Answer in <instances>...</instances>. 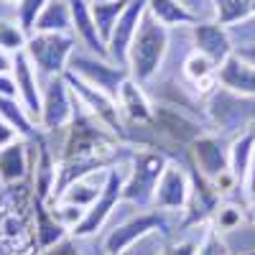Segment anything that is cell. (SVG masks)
<instances>
[{
	"instance_id": "1",
	"label": "cell",
	"mask_w": 255,
	"mask_h": 255,
	"mask_svg": "<svg viewBox=\"0 0 255 255\" xmlns=\"http://www.w3.org/2000/svg\"><path fill=\"white\" fill-rule=\"evenodd\" d=\"M168 49H171V28L161 26L151 13H145L143 23H140L133 44H130V51H128V72H130V79H135L138 84L145 87L163 69Z\"/></svg>"
},
{
	"instance_id": "2",
	"label": "cell",
	"mask_w": 255,
	"mask_h": 255,
	"mask_svg": "<svg viewBox=\"0 0 255 255\" xmlns=\"http://www.w3.org/2000/svg\"><path fill=\"white\" fill-rule=\"evenodd\" d=\"M179 225H181V215H171V212H161V209H140L105 232L100 248L105 255H120L123 250H128L133 243L151 235V232H161L163 238H174L179 232Z\"/></svg>"
},
{
	"instance_id": "3",
	"label": "cell",
	"mask_w": 255,
	"mask_h": 255,
	"mask_svg": "<svg viewBox=\"0 0 255 255\" xmlns=\"http://www.w3.org/2000/svg\"><path fill=\"white\" fill-rule=\"evenodd\" d=\"M168 166V156L153 148H135V156L128 166V176L123 186V202L135 209H153V197L158 181Z\"/></svg>"
},
{
	"instance_id": "4",
	"label": "cell",
	"mask_w": 255,
	"mask_h": 255,
	"mask_svg": "<svg viewBox=\"0 0 255 255\" xmlns=\"http://www.w3.org/2000/svg\"><path fill=\"white\" fill-rule=\"evenodd\" d=\"M77 46L79 41L74 33H31L26 54L38 69L41 79H49V77H61L67 72Z\"/></svg>"
},
{
	"instance_id": "5",
	"label": "cell",
	"mask_w": 255,
	"mask_h": 255,
	"mask_svg": "<svg viewBox=\"0 0 255 255\" xmlns=\"http://www.w3.org/2000/svg\"><path fill=\"white\" fill-rule=\"evenodd\" d=\"M128 166H130V161L115 163L108 171V184H105L100 199L84 212V220L72 230V238H97L105 230V225L110 222V217L123 204V186H125V176H128Z\"/></svg>"
},
{
	"instance_id": "6",
	"label": "cell",
	"mask_w": 255,
	"mask_h": 255,
	"mask_svg": "<svg viewBox=\"0 0 255 255\" xmlns=\"http://www.w3.org/2000/svg\"><path fill=\"white\" fill-rule=\"evenodd\" d=\"M67 72L77 74L79 79H84L87 84L97 87L100 92H105V95L113 97V100H118L120 87L125 84V79H130L128 67H120V64H115L110 59L95 56L90 51H84L82 46H77V51L72 54Z\"/></svg>"
},
{
	"instance_id": "7",
	"label": "cell",
	"mask_w": 255,
	"mask_h": 255,
	"mask_svg": "<svg viewBox=\"0 0 255 255\" xmlns=\"http://www.w3.org/2000/svg\"><path fill=\"white\" fill-rule=\"evenodd\" d=\"M41 120L38 128L44 133H56L64 130L77 113V97L72 92V87L67 84V79L61 77H49L41 79Z\"/></svg>"
},
{
	"instance_id": "8",
	"label": "cell",
	"mask_w": 255,
	"mask_h": 255,
	"mask_svg": "<svg viewBox=\"0 0 255 255\" xmlns=\"http://www.w3.org/2000/svg\"><path fill=\"white\" fill-rule=\"evenodd\" d=\"M191 189H194V179L186 163L179 161H168L166 171L158 181L156 197H153V209L161 212H171V215H184V209L189 204Z\"/></svg>"
},
{
	"instance_id": "9",
	"label": "cell",
	"mask_w": 255,
	"mask_h": 255,
	"mask_svg": "<svg viewBox=\"0 0 255 255\" xmlns=\"http://www.w3.org/2000/svg\"><path fill=\"white\" fill-rule=\"evenodd\" d=\"M153 125L166 145H191L199 135H204V128L194 115L166 105H153Z\"/></svg>"
},
{
	"instance_id": "10",
	"label": "cell",
	"mask_w": 255,
	"mask_h": 255,
	"mask_svg": "<svg viewBox=\"0 0 255 255\" xmlns=\"http://www.w3.org/2000/svg\"><path fill=\"white\" fill-rule=\"evenodd\" d=\"M145 13H148V0H128L123 15L118 18V23L108 38L110 61L120 64V67H128V51H130V44L143 23Z\"/></svg>"
},
{
	"instance_id": "11",
	"label": "cell",
	"mask_w": 255,
	"mask_h": 255,
	"mask_svg": "<svg viewBox=\"0 0 255 255\" xmlns=\"http://www.w3.org/2000/svg\"><path fill=\"white\" fill-rule=\"evenodd\" d=\"M189 36H191L194 51L212 59L215 67H220L225 59L235 54V44L230 38V31L225 26H220L217 20H199V23L189 26Z\"/></svg>"
},
{
	"instance_id": "12",
	"label": "cell",
	"mask_w": 255,
	"mask_h": 255,
	"mask_svg": "<svg viewBox=\"0 0 255 255\" xmlns=\"http://www.w3.org/2000/svg\"><path fill=\"white\" fill-rule=\"evenodd\" d=\"M191 158H194L197 171L202 174V179L215 181L217 176H222L225 171H230V148L222 140V135H199L194 143L189 145Z\"/></svg>"
},
{
	"instance_id": "13",
	"label": "cell",
	"mask_w": 255,
	"mask_h": 255,
	"mask_svg": "<svg viewBox=\"0 0 255 255\" xmlns=\"http://www.w3.org/2000/svg\"><path fill=\"white\" fill-rule=\"evenodd\" d=\"M13 79H15V87H18V100L20 105L26 108V113L33 118V123L38 125L41 120V74L33 67V61L28 59L26 51H20L13 56Z\"/></svg>"
},
{
	"instance_id": "14",
	"label": "cell",
	"mask_w": 255,
	"mask_h": 255,
	"mask_svg": "<svg viewBox=\"0 0 255 255\" xmlns=\"http://www.w3.org/2000/svg\"><path fill=\"white\" fill-rule=\"evenodd\" d=\"M69 8H72V23H74V36L79 41V46L84 51H90L95 56L102 59H110L108 54V41H105L97 31V23L92 18L90 3L87 0H69Z\"/></svg>"
},
{
	"instance_id": "15",
	"label": "cell",
	"mask_w": 255,
	"mask_h": 255,
	"mask_svg": "<svg viewBox=\"0 0 255 255\" xmlns=\"http://www.w3.org/2000/svg\"><path fill=\"white\" fill-rule=\"evenodd\" d=\"M31 171H33V158L26 138H20L8 148H0V186L26 181L31 179Z\"/></svg>"
},
{
	"instance_id": "16",
	"label": "cell",
	"mask_w": 255,
	"mask_h": 255,
	"mask_svg": "<svg viewBox=\"0 0 255 255\" xmlns=\"http://www.w3.org/2000/svg\"><path fill=\"white\" fill-rule=\"evenodd\" d=\"M217 79L220 87L243 95V97H255V67L240 59L238 54H232L217 67Z\"/></svg>"
},
{
	"instance_id": "17",
	"label": "cell",
	"mask_w": 255,
	"mask_h": 255,
	"mask_svg": "<svg viewBox=\"0 0 255 255\" xmlns=\"http://www.w3.org/2000/svg\"><path fill=\"white\" fill-rule=\"evenodd\" d=\"M118 108L123 120L130 123H153V102L148 97L145 87L138 84L135 79H125L118 95Z\"/></svg>"
},
{
	"instance_id": "18",
	"label": "cell",
	"mask_w": 255,
	"mask_h": 255,
	"mask_svg": "<svg viewBox=\"0 0 255 255\" xmlns=\"http://www.w3.org/2000/svg\"><path fill=\"white\" fill-rule=\"evenodd\" d=\"M108 171L110 168H105V171H92L87 176L72 181L61 191V197L56 202H67V204H74V207H82V209H90L100 199L105 184H108Z\"/></svg>"
},
{
	"instance_id": "19",
	"label": "cell",
	"mask_w": 255,
	"mask_h": 255,
	"mask_svg": "<svg viewBox=\"0 0 255 255\" xmlns=\"http://www.w3.org/2000/svg\"><path fill=\"white\" fill-rule=\"evenodd\" d=\"M33 238H36L38 253L69 238V230L56 222V217L51 215L46 202H41L38 197H36V204H33Z\"/></svg>"
},
{
	"instance_id": "20",
	"label": "cell",
	"mask_w": 255,
	"mask_h": 255,
	"mask_svg": "<svg viewBox=\"0 0 255 255\" xmlns=\"http://www.w3.org/2000/svg\"><path fill=\"white\" fill-rule=\"evenodd\" d=\"M148 13H151L161 26L166 28H189L199 23V15L186 8L181 0H148Z\"/></svg>"
},
{
	"instance_id": "21",
	"label": "cell",
	"mask_w": 255,
	"mask_h": 255,
	"mask_svg": "<svg viewBox=\"0 0 255 255\" xmlns=\"http://www.w3.org/2000/svg\"><path fill=\"white\" fill-rule=\"evenodd\" d=\"M33 33H74L69 0H49L36 20Z\"/></svg>"
},
{
	"instance_id": "22",
	"label": "cell",
	"mask_w": 255,
	"mask_h": 255,
	"mask_svg": "<svg viewBox=\"0 0 255 255\" xmlns=\"http://www.w3.org/2000/svg\"><path fill=\"white\" fill-rule=\"evenodd\" d=\"M212 20L230 28L255 15V0H209Z\"/></svg>"
},
{
	"instance_id": "23",
	"label": "cell",
	"mask_w": 255,
	"mask_h": 255,
	"mask_svg": "<svg viewBox=\"0 0 255 255\" xmlns=\"http://www.w3.org/2000/svg\"><path fill=\"white\" fill-rule=\"evenodd\" d=\"M253 151H255V130H245L238 138H232V143H230V171L240 184H245V179H248Z\"/></svg>"
},
{
	"instance_id": "24",
	"label": "cell",
	"mask_w": 255,
	"mask_h": 255,
	"mask_svg": "<svg viewBox=\"0 0 255 255\" xmlns=\"http://www.w3.org/2000/svg\"><path fill=\"white\" fill-rule=\"evenodd\" d=\"M0 118L8 120L15 130L20 133V138H36L38 135V125L33 123V118L26 113V108L20 105L18 97H5V95H0Z\"/></svg>"
},
{
	"instance_id": "25",
	"label": "cell",
	"mask_w": 255,
	"mask_h": 255,
	"mask_svg": "<svg viewBox=\"0 0 255 255\" xmlns=\"http://www.w3.org/2000/svg\"><path fill=\"white\" fill-rule=\"evenodd\" d=\"M128 5V0H102V3H90V10H92V18H95V23H97V31L100 36L108 41L115 23H118V18L123 15Z\"/></svg>"
},
{
	"instance_id": "26",
	"label": "cell",
	"mask_w": 255,
	"mask_h": 255,
	"mask_svg": "<svg viewBox=\"0 0 255 255\" xmlns=\"http://www.w3.org/2000/svg\"><path fill=\"white\" fill-rule=\"evenodd\" d=\"M28 46V33L15 18H0V49L8 54H20Z\"/></svg>"
},
{
	"instance_id": "27",
	"label": "cell",
	"mask_w": 255,
	"mask_h": 255,
	"mask_svg": "<svg viewBox=\"0 0 255 255\" xmlns=\"http://www.w3.org/2000/svg\"><path fill=\"white\" fill-rule=\"evenodd\" d=\"M243 222H248V215H245V207L235 204V202H220L217 209H215V215H212V230H217L220 235L222 232H230V230H235L240 227Z\"/></svg>"
},
{
	"instance_id": "28",
	"label": "cell",
	"mask_w": 255,
	"mask_h": 255,
	"mask_svg": "<svg viewBox=\"0 0 255 255\" xmlns=\"http://www.w3.org/2000/svg\"><path fill=\"white\" fill-rule=\"evenodd\" d=\"M181 74H184V79H186L189 84H194V82H199V79H204V77L217 74V67H215V61H212V59H207L204 54H199V51L191 49V51L186 54L184 64H181Z\"/></svg>"
},
{
	"instance_id": "29",
	"label": "cell",
	"mask_w": 255,
	"mask_h": 255,
	"mask_svg": "<svg viewBox=\"0 0 255 255\" xmlns=\"http://www.w3.org/2000/svg\"><path fill=\"white\" fill-rule=\"evenodd\" d=\"M46 207L51 209V215L56 217V222L69 230V235H72V230L84 220V212H87V209L74 207V204H67V202H51V204H46Z\"/></svg>"
},
{
	"instance_id": "30",
	"label": "cell",
	"mask_w": 255,
	"mask_h": 255,
	"mask_svg": "<svg viewBox=\"0 0 255 255\" xmlns=\"http://www.w3.org/2000/svg\"><path fill=\"white\" fill-rule=\"evenodd\" d=\"M46 3L49 0H20V3L15 5V20L26 28L28 36L33 33V26H36V20H38V15H41V10H44Z\"/></svg>"
},
{
	"instance_id": "31",
	"label": "cell",
	"mask_w": 255,
	"mask_h": 255,
	"mask_svg": "<svg viewBox=\"0 0 255 255\" xmlns=\"http://www.w3.org/2000/svg\"><path fill=\"white\" fill-rule=\"evenodd\" d=\"M204 230H207V227H204ZM204 230L199 232V235H184V238H176V235H174V238H168V240L163 243L161 255H197Z\"/></svg>"
},
{
	"instance_id": "32",
	"label": "cell",
	"mask_w": 255,
	"mask_h": 255,
	"mask_svg": "<svg viewBox=\"0 0 255 255\" xmlns=\"http://www.w3.org/2000/svg\"><path fill=\"white\" fill-rule=\"evenodd\" d=\"M166 240H168V238H163L161 232H151V235H145V238H140L138 243H133L128 250H123L120 255H161Z\"/></svg>"
},
{
	"instance_id": "33",
	"label": "cell",
	"mask_w": 255,
	"mask_h": 255,
	"mask_svg": "<svg viewBox=\"0 0 255 255\" xmlns=\"http://www.w3.org/2000/svg\"><path fill=\"white\" fill-rule=\"evenodd\" d=\"M197 255H230L227 248H225V240L217 230H212L207 227L204 230V235H202V243H199V250Z\"/></svg>"
},
{
	"instance_id": "34",
	"label": "cell",
	"mask_w": 255,
	"mask_h": 255,
	"mask_svg": "<svg viewBox=\"0 0 255 255\" xmlns=\"http://www.w3.org/2000/svg\"><path fill=\"white\" fill-rule=\"evenodd\" d=\"M227 31H230V38H232V44H235V46L255 44V15L243 20V23H238V26H230Z\"/></svg>"
},
{
	"instance_id": "35",
	"label": "cell",
	"mask_w": 255,
	"mask_h": 255,
	"mask_svg": "<svg viewBox=\"0 0 255 255\" xmlns=\"http://www.w3.org/2000/svg\"><path fill=\"white\" fill-rule=\"evenodd\" d=\"M38 255H87V250H84V240L69 235L67 240H61V243H56V245H51L46 250H41Z\"/></svg>"
},
{
	"instance_id": "36",
	"label": "cell",
	"mask_w": 255,
	"mask_h": 255,
	"mask_svg": "<svg viewBox=\"0 0 255 255\" xmlns=\"http://www.w3.org/2000/svg\"><path fill=\"white\" fill-rule=\"evenodd\" d=\"M18 140H20V133L15 130L8 120L0 118V148H8V145H13V143H18Z\"/></svg>"
},
{
	"instance_id": "37",
	"label": "cell",
	"mask_w": 255,
	"mask_h": 255,
	"mask_svg": "<svg viewBox=\"0 0 255 255\" xmlns=\"http://www.w3.org/2000/svg\"><path fill=\"white\" fill-rule=\"evenodd\" d=\"M243 189H245L248 199H250V202H255V151H253V161H250V168H248V179H245Z\"/></svg>"
},
{
	"instance_id": "38",
	"label": "cell",
	"mask_w": 255,
	"mask_h": 255,
	"mask_svg": "<svg viewBox=\"0 0 255 255\" xmlns=\"http://www.w3.org/2000/svg\"><path fill=\"white\" fill-rule=\"evenodd\" d=\"M0 95H5V97H18V87H15L13 74H0Z\"/></svg>"
},
{
	"instance_id": "39",
	"label": "cell",
	"mask_w": 255,
	"mask_h": 255,
	"mask_svg": "<svg viewBox=\"0 0 255 255\" xmlns=\"http://www.w3.org/2000/svg\"><path fill=\"white\" fill-rule=\"evenodd\" d=\"M235 54L255 67V44H250V46H235Z\"/></svg>"
},
{
	"instance_id": "40",
	"label": "cell",
	"mask_w": 255,
	"mask_h": 255,
	"mask_svg": "<svg viewBox=\"0 0 255 255\" xmlns=\"http://www.w3.org/2000/svg\"><path fill=\"white\" fill-rule=\"evenodd\" d=\"M10 72H13V54L0 49V74H10Z\"/></svg>"
},
{
	"instance_id": "41",
	"label": "cell",
	"mask_w": 255,
	"mask_h": 255,
	"mask_svg": "<svg viewBox=\"0 0 255 255\" xmlns=\"http://www.w3.org/2000/svg\"><path fill=\"white\" fill-rule=\"evenodd\" d=\"M245 215H248V222H253V225H255V202H248Z\"/></svg>"
},
{
	"instance_id": "42",
	"label": "cell",
	"mask_w": 255,
	"mask_h": 255,
	"mask_svg": "<svg viewBox=\"0 0 255 255\" xmlns=\"http://www.w3.org/2000/svg\"><path fill=\"white\" fill-rule=\"evenodd\" d=\"M3 3H8V5H18L20 0H3Z\"/></svg>"
},
{
	"instance_id": "43",
	"label": "cell",
	"mask_w": 255,
	"mask_h": 255,
	"mask_svg": "<svg viewBox=\"0 0 255 255\" xmlns=\"http://www.w3.org/2000/svg\"><path fill=\"white\" fill-rule=\"evenodd\" d=\"M87 3H102V0H87Z\"/></svg>"
},
{
	"instance_id": "44",
	"label": "cell",
	"mask_w": 255,
	"mask_h": 255,
	"mask_svg": "<svg viewBox=\"0 0 255 255\" xmlns=\"http://www.w3.org/2000/svg\"><path fill=\"white\" fill-rule=\"evenodd\" d=\"M95 255H105V253H102V248H100V250H97V253H95Z\"/></svg>"
},
{
	"instance_id": "45",
	"label": "cell",
	"mask_w": 255,
	"mask_h": 255,
	"mask_svg": "<svg viewBox=\"0 0 255 255\" xmlns=\"http://www.w3.org/2000/svg\"><path fill=\"white\" fill-rule=\"evenodd\" d=\"M253 255H255V253H253Z\"/></svg>"
}]
</instances>
